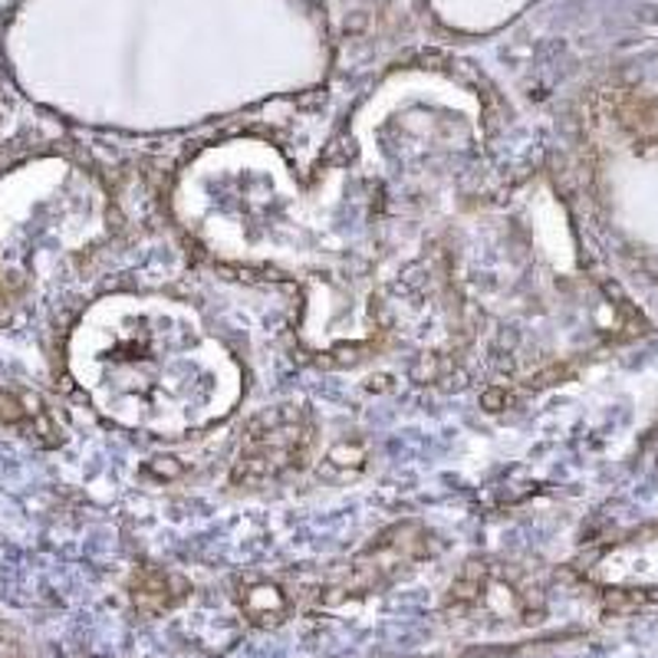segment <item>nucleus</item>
I'll use <instances>...</instances> for the list:
<instances>
[{
    "label": "nucleus",
    "mask_w": 658,
    "mask_h": 658,
    "mask_svg": "<svg viewBox=\"0 0 658 658\" xmlns=\"http://www.w3.org/2000/svg\"><path fill=\"white\" fill-rule=\"evenodd\" d=\"M237 603H241V610L250 616V623H257V626H277V623L287 616V610H290V603H287V596L280 593V587L264 583V580L244 587V590L237 593Z\"/></svg>",
    "instance_id": "obj_5"
},
{
    "label": "nucleus",
    "mask_w": 658,
    "mask_h": 658,
    "mask_svg": "<svg viewBox=\"0 0 658 658\" xmlns=\"http://www.w3.org/2000/svg\"><path fill=\"white\" fill-rule=\"evenodd\" d=\"M484 577H488V570L478 567V564H471V567L451 583V590H448V606H471L475 600H481Z\"/></svg>",
    "instance_id": "obj_6"
},
{
    "label": "nucleus",
    "mask_w": 658,
    "mask_h": 658,
    "mask_svg": "<svg viewBox=\"0 0 658 658\" xmlns=\"http://www.w3.org/2000/svg\"><path fill=\"white\" fill-rule=\"evenodd\" d=\"M185 596H188V583L165 570H145L132 583V603L145 616H158V613L171 610L175 603H181Z\"/></svg>",
    "instance_id": "obj_3"
},
{
    "label": "nucleus",
    "mask_w": 658,
    "mask_h": 658,
    "mask_svg": "<svg viewBox=\"0 0 658 658\" xmlns=\"http://www.w3.org/2000/svg\"><path fill=\"white\" fill-rule=\"evenodd\" d=\"M613 115L639 145H658V99L639 92H613Z\"/></svg>",
    "instance_id": "obj_4"
},
{
    "label": "nucleus",
    "mask_w": 658,
    "mask_h": 658,
    "mask_svg": "<svg viewBox=\"0 0 658 658\" xmlns=\"http://www.w3.org/2000/svg\"><path fill=\"white\" fill-rule=\"evenodd\" d=\"M428 531L422 524H395L386 534H379L349 567V580H346V593L359 596V593H372L386 583H392L399 573H405L415 560H422L428 554Z\"/></svg>",
    "instance_id": "obj_2"
},
{
    "label": "nucleus",
    "mask_w": 658,
    "mask_h": 658,
    "mask_svg": "<svg viewBox=\"0 0 658 658\" xmlns=\"http://www.w3.org/2000/svg\"><path fill=\"white\" fill-rule=\"evenodd\" d=\"M313 451V419L306 409L280 405L257 415L241 442L231 468L234 488H264L303 468Z\"/></svg>",
    "instance_id": "obj_1"
}]
</instances>
